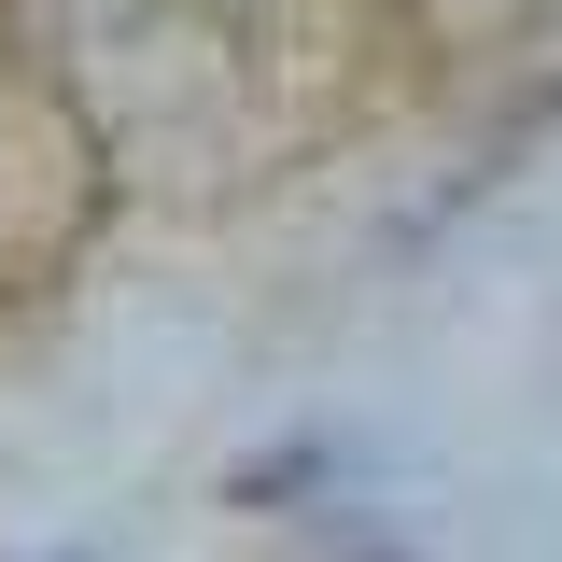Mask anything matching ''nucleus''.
Masks as SVG:
<instances>
[{
	"label": "nucleus",
	"instance_id": "nucleus-1",
	"mask_svg": "<svg viewBox=\"0 0 562 562\" xmlns=\"http://www.w3.org/2000/svg\"><path fill=\"white\" fill-rule=\"evenodd\" d=\"M0 211H14V155H0Z\"/></svg>",
	"mask_w": 562,
	"mask_h": 562
}]
</instances>
